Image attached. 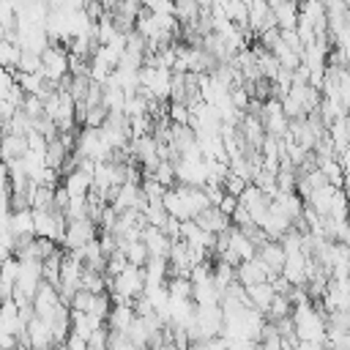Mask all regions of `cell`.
<instances>
[{
    "instance_id": "obj_17",
    "label": "cell",
    "mask_w": 350,
    "mask_h": 350,
    "mask_svg": "<svg viewBox=\"0 0 350 350\" xmlns=\"http://www.w3.org/2000/svg\"><path fill=\"white\" fill-rule=\"evenodd\" d=\"M66 156H68V150H66V148L57 142V137L46 142V150H44V164H46L49 170H57V172H60V167H63Z\"/></svg>"
},
{
    "instance_id": "obj_10",
    "label": "cell",
    "mask_w": 350,
    "mask_h": 350,
    "mask_svg": "<svg viewBox=\"0 0 350 350\" xmlns=\"http://www.w3.org/2000/svg\"><path fill=\"white\" fill-rule=\"evenodd\" d=\"M194 224H197L200 230H205V232L219 235V232H224V230L230 227V216H224L216 205H208V208H202V211L194 216Z\"/></svg>"
},
{
    "instance_id": "obj_18",
    "label": "cell",
    "mask_w": 350,
    "mask_h": 350,
    "mask_svg": "<svg viewBox=\"0 0 350 350\" xmlns=\"http://www.w3.org/2000/svg\"><path fill=\"white\" fill-rule=\"evenodd\" d=\"M200 5H197V0H175V19L180 22V25H191V22H197V16H200Z\"/></svg>"
},
{
    "instance_id": "obj_28",
    "label": "cell",
    "mask_w": 350,
    "mask_h": 350,
    "mask_svg": "<svg viewBox=\"0 0 350 350\" xmlns=\"http://www.w3.org/2000/svg\"><path fill=\"white\" fill-rule=\"evenodd\" d=\"M235 205H238V197H232V194H221V200L216 202V208H219L224 216H230V213L235 211Z\"/></svg>"
},
{
    "instance_id": "obj_13",
    "label": "cell",
    "mask_w": 350,
    "mask_h": 350,
    "mask_svg": "<svg viewBox=\"0 0 350 350\" xmlns=\"http://www.w3.org/2000/svg\"><path fill=\"white\" fill-rule=\"evenodd\" d=\"M246 298H249V306H252V309H257V312L265 314V309H268V304H271V298H273V287H271V282L249 284V287H246Z\"/></svg>"
},
{
    "instance_id": "obj_25",
    "label": "cell",
    "mask_w": 350,
    "mask_h": 350,
    "mask_svg": "<svg viewBox=\"0 0 350 350\" xmlns=\"http://www.w3.org/2000/svg\"><path fill=\"white\" fill-rule=\"evenodd\" d=\"M243 186H246V180H243V178H238V175H232V172L227 170L224 180H221V191H224V194H232V197H238Z\"/></svg>"
},
{
    "instance_id": "obj_12",
    "label": "cell",
    "mask_w": 350,
    "mask_h": 350,
    "mask_svg": "<svg viewBox=\"0 0 350 350\" xmlns=\"http://www.w3.org/2000/svg\"><path fill=\"white\" fill-rule=\"evenodd\" d=\"M142 276H145V287H159L167 282V260L164 257H148L142 265ZM142 287V290H145Z\"/></svg>"
},
{
    "instance_id": "obj_3",
    "label": "cell",
    "mask_w": 350,
    "mask_h": 350,
    "mask_svg": "<svg viewBox=\"0 0 350 350\" xmlns=\"http://www.w3.org/2000/svg\"><path fill=\"white\" fill-rule=\"evenodd\" d=\"M93 238H96V221H90V219H71V221H66V232L60 238V246H63V252H71V249L85 246Z\"/></svg>"
},
{
    "instance_id": "obj_4",
    "label": "cell",
    "mask_w": 350,
    "mask_h": 350,
    "mask_svg": "<svg viewBox=\"0 0 350 350\" xmlns=\"http://www.w3.org/2000/svg\"><path fill=\"white\" fill-rule=\"evenodd\" d=\"M33 314L36 317H41V320H52V314H55V309L63 304L60 301V295H57V287L55 284H49V282H38V287H36V293H33Z\"/></svg>"
},
{
    "instance_id": "obj_7",
    "label": "cell",
    "mask_w": 350,
    "mask_h": 350,
    "mask_svg": "<svg viewBox=\"0 0 350 350\" xmlns=\"http://www.w3.org/2000/svg\"><path fill=\"white\" fill-rule=\"evenodd\" d=\"M268 279H271V273H268V268H265L257 257L241 260V262L235 265V282H238V284H243V287L257 284V282H268Z\"/></svg>"
},
{
    "instance_id": "obj_26",
    "label": "cell",
    "mask_w": 350,
    "mask_h": 350,
    "mask_svg": "<svg viewBox=\"0 0 350 350\" xmlns=\"http://www.w3.org/2000/svg\"><path fill=\"white\" fill-rule=\"evenodd\" d=\"M25 139H27V150H33V153H44V150H46V137H44V134L30 131Z\"/></svg>"
},
{
    "instance_id": "obj_19",
    "label": "cell",
    "mask_w": 350,
    "mask_h": 350,
    "mask_svg": "<svg viewBox=\"0 0 350 350\" xmlns=\"http://www.w3.org/2000/svg\"><path fill=\"white\" fill-rule=\"evenodd\" d=\"M153 180H159L164 189H170V186H175V164L172 161H167V159H161L150 172H148Z\"/></svg>"
},
{
    "instance_id": "obj_27",
    "label": "cell",
    "mask_w": 350,
    "mask_h": 350,
    "mask_svg": "<svg viewBox=\"0 0 350 350\" xmlns=\"http://www.w3.org/2000/svg\"><path fill=\"white\" fill-rule=\"evenodd\" d=\"M161 232H164L170 241L180 238V219H175V216H167V219H164V224H161Z\"/></svg>"
},
{
    "instance_id": "obj_14",
    "label": "cell",
    "mask_w": 350,
    "mask_h": 350,
    "mask_svg": "<svg viewBox=\"0 0 350 350\" xmlns=\"http://www.w3.org/2000/svg\"><path fill=\"white\" fill-rule=\"evenodd\" d=\"M101 323H104V320L96 317V314H90V312H74V309H71V334L82 336L85 342H88V336H90Z\"/></svg>"
},
{
    "instance_id": "obj_24",
    "label": "cell",
    "mask_w": 350,
    "mask_h": 350,
    "mask_svg": "<svg viewBox=\"0 0 350 350\" xmlns=\"http://www.w3.org/2000/svg\"><path fill=\"white\" fill-rule=\"evenodd\" d=\"M38 66H41V57L36 52H22L19 55V63H16V71L33 74V71H38Z\"/></svg>"
},
{
    "instance_id": "obj_20",
    "label": "cell",
    "mask_w": 350,
    "mask_h": 350,
    "mask_svg": "<svg viewBox=\"0 0 350 350\" xmlns=\"http://www.w3.org/2000/svg\"><path fill=\"white\" fill-rule=\"evenodd\" d=\"M19 55H22V49H19L16 44H11V41L0 38V68L14 71V68H16V63H19Z\"/></svg>"
},
{
    "instance_id": "obj_2",
    "label": "cell",
    "mask_w": 350,
    "mask_h": 350,
    "mask_svg": "<svg viewBox=\"0 0 350 350\" xmlns=\"http://www.w3.org/2000/svg\"><path fill=\"white\" fill-rule=\"evenodd\" d=\"M38 57H41L38 74H41L44 79L60 82V79L68 74V49H66V46H60V44H52V41H49Z\"/></svg>"
},
{
    "instance_id": "obj_22",
    "label": "cell",
    "mask_w": 350,
    "mask_h": 350,
    "mask_svg": "<svg viewBox=\"0 0 350 350\" xmlns=\"http://www.w3.org/2000/svg\"><path fill=\"white\" fill-rule=\"evenodd\" d=\"M19 109H22L27 118H38V115H44V101H41L38 96H30V93H25V98H22Z\"/></svg>"
},
{
    "instance_id": "obj_9",
    "label": "cell",
    "mask_w": 350,
    "mask_h": 350,
    "mask_svg": "<svg viewBox=\"0 0 350 350\" xmlns=\"http://www.w3.org/2000/svg\"><path fill=\"white\" fill-rule=\"evenodd\" d=\"M134 320V309H131V301H118L109 306L107 317H104V325L112 331V334H126V328L131 325Z\"/></svg>"
},
{
    "instance_id": "obj_23",
    "label": "cell",
    "mask_w": 350,
    "mask_h": 350,
    "mask_svg": "<svg viewBox=\"0 0 350 350\" xmlns=\"http://www.w3.org/2000/svg\"><path fill=\"white\" fill-rule=\"evenodd\" d=\"M107 120V107H101V104H96V107H88V112H85V123L82 126H90V129H98L101 123Z\"/></svg>"
},
{
    "instance_id": "obj_6",
    "label": "cell",
    "mask_w": 350,
    "mask_h": 350,
    "mask_svg": "<svg viewBox=\"0 0 350 350\" xmlns=\"http://www.w3.org/2000/svg\"><path fill=\"white\" fill-rule=\"evenodd\" d=\"M175 191H178V197H180V205H183L186 219H194L202 208H208V205H211V202H208V197H205V191H202L200 186L175 183Z\"/></svg>"
},
{
    "instance_id": "obj_1",
    "label": "cell",
    "mask_w": 350,
    "mask_h": 350,
    "mask_svg": "<svg viewBox=\"0 0 350 350\" xmlns=\"http://www.w3.org/2000/svg\"><path fill=\"white\" fill-rule=\"evenodd\" d=\"M145 287V276H142V268L139 265H126L120 273L109 276L107 279V293L112 295H120V298H137Z\"/></svg>"
},
{
    "instance_id": "obj_16",
    "label": "cell",
    "mask_w": 350,
    "mask_h": 350,
    "mask_svg": "<svg viewBox=\"0 0 350 350\" xmlns=\"http://www.w3.org/2000/svg\"><path fill=\"white\" fill-rule=\"evenodd\" d=\"M27 150V139L19 137V134H0V161H11V159H19L22 153Z\"/></svg>"
},
{
    "instance_id": "obj_21",
    "label": "cell",
    "mask_w": 350,
    "mask_h": 350,
    "mask_svg": "<svg viewBox=\"0 0 350 350\" xmlns=\"http://www.w3.org/2000/svg\"><path fill=\"white\" fill-rule=\"evenodd\" d=\"M167 118H170V123H175V126H189V107L180 104V101H170Z\"/></svg>"
},
{
    "instance_id": "obj_11",
    "label": "cell",
    "mask_w": 350,
    "mask_h": 350,
    "mask_svg": "<svg viewBox=\"0 0 350 350\" xmlns=\"http://www.w3.org/2000/svg\"><path fill=\"white\" fill-rule=\"evenodd\" d=\"M271 14H273L279 30H290V27H295V19H298V0H276L271 5Z\"/></svg>"
},
{
    "instance_id": "obj_5",
    "label": "cell",
    "mask_w": 350,
    "mask_h": 350,
    "mask_svg": "<svg viewBox=\"0 0 350 350\" xmlns=\"http://www.w3.org/2000/svg\"><path fill=\"white\" fill-rule=\"evenodd\" d=\"M60 186L66 189L68 197H85L90 191V186H93V170H85V167L77 164L74 170L60 175Z\"/></svg>"
},
{
    "instance_id": "obj_8",
    "label": "cell",
    "mask_w": 350,
    "mask_h": 350,
    "mask_svg": "<svg viewBox=\"0 0 350 350\" xmlns=\"http://www.w3.org/2000/svg\"><path fill=\"white\" fill-rule=\"evenodd\" d=\"M254 257L268 268V273H271V279L282 271V265H284V249H282V243L279 241H265L262 246H257L254 249Z\"/></svg>"
},
{
    "instance_id": "obj_15",
    "label": "cell",
    "mask_w": 350,
    "mask_h": 350,
    "mask_svg": "<svg viewBox=\"0 0 350 350\" xmlns=\"http://www.w3.org/2000/svg\"><path fill=\"white\" fill-rule=\"evenodd\" d=\"M8 232H11L14 238L33 235V211H30V208L11 211V213H8Z\"/></svg>"
}]
</instances>
